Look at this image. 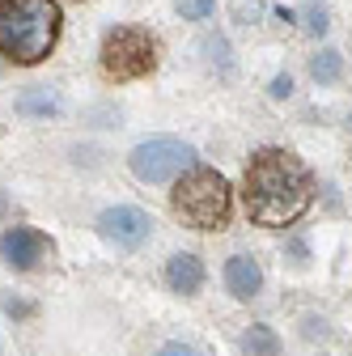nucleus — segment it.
Wrapping results in <instances>:
<instances>
[{
  "mask_svg": "<svg viewBox=\"0 0 352 356\" xmlns=\"http://www.w3.org/2000/svg\"><path fill=\"white\" fill-rule=\"evenodd\" d=\"M246 216L263 229H285L314 204V174L289 149H259L242 183Z\"/></svg>",
  "mask_w": 352,
  "mask_h": 356,
  "instance_id": "nucleus-1",
  "label": "nucleus"
},
{
  "mask_svg": "<svg viewBox=\"0 0 352 356\" xmlns=\"http://www.w3.org/2000/svg\"><path fill=\"white\" fill-rule=\"evenodd\" d=\"M60 42L56 0H0V56L13 64H42Z\"/></svg>",
  "mask_w": 352,
  "mask_h": 356,
  "instance_id": "nucleus-2",
  "label": "nucleus"
},
{
  "mask_svg": "<svg viewBox=\"0 0 352 356\" xmlns=\"http://www.w3.org/2000/svg\"><path fill=\"white\" fill-rule=\"evenodd\" d=\"M170 208H174V216H179L187 229H200V234L225 229L230 212H234V195H230L225 174H216L208 165L183 170L179 183H174V191H170Z\"/></svg>",
  "mask_w": 352,
  "mask_h": 356,
  "instance_id": "nucleus-3",
  "label": "nucleus"
},
{
  "mask_svg": "<svg viewBox=\"0 0 352 356\" xmlns=\"http://www.w3.org/2000/svg\"><path fill=\"white\" fill-rule=\"evenodd\" d=\"M157 68V38L141 26H115L102 38V76L123 85L141 81Z\"/></svg>",
  "mask_w": 352,
  "mask_h": 356,
  "instance_id": "nucleus-4",
  "label": "nucleus"
},
{
  "mask_svg": "<svg viewBox=\"0 0 352 356\" xmlns=\"http://www.w3.org/2000/svg\"><path fill=\"white\" fill-rule=\"evenodd\" d=\"M127 165L141 183L157 187V183H170L179 178L183 170L195 165V149L187 140H174V136H153V140H141L136 149L127 153Z\"/></svg>",
  "mask_w": 352,
  "mask_h": 356,
  "instance_id": "nucleus-5",
  "label": "nucleus"
},
{
  "mask_svg": "<svg viewBox=\"0 0 352 356\" xmlns=\"http://www.w3.org/2000/svg\"><path fill=\"white\" fill-rule=\"evenodd\" d=\"M153 229V220L141 212V208H131V204H119V208H106L98 216V234L106 242H115L119 250H136Z\"/></svg>",
  "mask_w": 352,
  "mask_h": 356,
  "instance_id": "nucleus-6",
  "label": "nucleus"
},
{
  "mask_svg": "<svg viewBox=\"0 0 352 356\" xmlns=\"http://www.w3.org/2000/svg\"><path fill=\"white\" fill-rule=\"evenodd\" d=\"M47 250H51V242L38 229H26V225H13V229H5V238H0V259H5L13 272L38 267L42 259H47Z\"/></svg>",
  "mask_w": 352,
  "mask_h": 356,
  "instance_id": "nucleus-7",
  "label": "nucleus"
},
{
  "mask_svg": "<svg viewBox=\"0 0 352 356\" xmlns=\"http://www.w3.org/2000/svg\"><path fill=\"white\" fill-rule=\"evenodd\" d=\"M225 289H230L238 301L259 297V289H263V272H259V263H255L250 254H234V259H225Z\"/></svg>",
  "mask_w": 352,
  "mask_h": 356,
  "instance_id": "nucleus-8",
  "label": "nucleus"
},
{
  "mask_svg": "<svg viewBox=\"0 0 352 356\" xmlns=\"http://www.w3.org/2000/svg\"><path fill=\"white\" fill-rule=\"evenodd\" d=\"M166 284H170L174 293H183V297L200 293V284H204V263H200L195 254H174V259L166 263Z\"/></svg>",
  "mask_w": 352,
  "mask_h": 356,
  "instance_id": "nucleus-9",
  "label": "nucleus"
},
{
  "mask_svg": "<svg viewBox=\"0 0 352 356\" xmlns=\"http://www.w3.org/2000/svg\"><path fill=\"white\" fill-rule=\"evenodd\" d=\"M60 111V94L47 85H34L17 98V115H56Z\"/></svg>",
  "mask_w": 352,
  "mask_h": 356,
  "instance_id": "nucleus-10",
  "label": "nucleus"
},
{
  "mask_svg": "<svg viewBox=\"0 0 352 356\" xmlns=\"http://www.w3.org/2000/svg\"><path fill=\"white\" fill-rule=\"evenodd\" d=\"M242 352H246V356H280V335H276L268 323H255V327L242 335Z\"/></svg>",
  "mask_w": 352,
  "mask_h": 356,
  "instance_id": "nucleus-11",
  "label": "nucleus"
},
{
  "mask_svg": "<svg viewBox=\"0 0 352 356\" xmlns=\"http://www.w3.org/2000/svg\"><path fill=\"white\" fill-rule=\"evenodd\" d=\"M339 72H344V56H339V51H331V47H327V51H319V56L310 60V76H314L319 85H335V81H339Z\"/></svg>",
  "mask_w": 352,
  "mask_h": 356,
  "instance_id": "nucleus-12",
  "label": "nucleus"
},
{
  "mask_svg": "<svg viewBox=\"0 0 352 356\" xmlns=\"http://www.w3.org/2000/svg\"><path fill=\"white\" fill-rule=\"evenodd\" d=\"M179 9H183V17H191V22H204V17L216 9V0H179Z\"/></svg>",
  "mask_w": 352,
  "mask_h": 356,
  "instance_id": "nucleus-13",
  "label": "nucleus"
},
{
  "mask_svg": "<svg viewBox=\"0 0 352 356\" xmlns=\"http://www.w3.org/2000/svg\"><path fill=\"white\" fill-rule=\"evenodd\" d=\"M327 9H305V30H310V34H327Z\"/></svg>",
  "mask_w": 352,
  "mask_h": 356,
  "instance_id": "nucleus-14",
  "label": "nucleus"
},
{
  "mask_svg": "<svg viewBox=\"0 0 352 356\" xmlns=\"http://www.w3.org/2000/svg\"><path fill=\"white\" fill-rule=\"evenodd\" d=\"M157 356H200L191 343H179V339H174V343H166V348H157Z\"/></svg>",
  "mask_w": 352,
  "mask_h": 356,
  "instance_id": "nucleus-15",
  "label": "nucleus"
},
{
  "mask_svg": "<svg viewBox=\"0 0 352 356\" xmlns=\"http://www.w3.org/2000/svg\"><path fill=\"white\" fill-rule=\"evenodd\" d=\"M301 335H305V339L327 335V323H323V318H305V323H301Z\"/></svg>",
  "mask_w": 352,
  "mask_h": 356,
  "instance_id": "nucleus-16",
  "label": "nucleus"
},
{
  "mask_svg": "<svg viewBox=\"0 0 352 356\" xmlns=\"http://www.w3.org/2000/svg\"><path fill=\"white\" fill-rule=\"evenodd\" d=\"M289 94H293V81L289 76H276L272 81V98H289Z\"/></svg>",
  "mask_w": 352,
  "mask_h": 356,
  "instance_id": "nucleus-17",
  "label": "nucleus"
},
{
  "mask_svg": "<svg viewBox=\"0 0 352 356\" xmlns=\"http://www.w3.org/2000/svg\"><path fill=\"white\" fill-rule=\"evenodd\" d=\"M5 309H9V314H13V318H26V314H30V305H26V301H13V297L5 301Z\"/></svg>",
  "mask_w": 352,
  "mask_h": 356,
  "instance_id": "nucleus-18",
  "label": "nucleus"
},
{
  "mask_svg": "<svg viewBox=\"0 0 352 356\" xmlns=\"http://www.w3.org/2000/svg\"><path fill=\"white\" fill-rule=\"evenodd\" d=\"M0 216H5V191H0Z\"/></svg>",
  "mask_w": 352,
  "mask_h": 356,
  "instance_id": "nucleus-19",
  "label": "nucleus"
}]
</instances>
